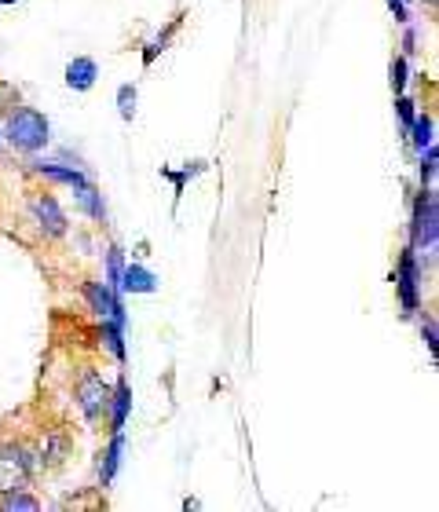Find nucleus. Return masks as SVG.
I'll return each instance as SVG.
<instances>
[{"label": "nucleus", "mask_w": 439, "mask_h": 512, "mask_svg": "<svg viewBox=\"0 0 439 512\" xmlns=\"http://www.w3.org/2000/svg\"><path fill=\"white\" fill-rule=\"evenodd\" d=\"M0 136L8 139L11 147L22 150V154H37L41 147H48V139H52V125L44 118L41 110L33 107H15L4 121V132Z\"/></svg>", "instance_id": "nucleus-1"}, {"label": "nucleus", "mask_w": 439, "mask_h": 512, "mask_svg": "<svg viewBox=\"0 0 439 512\" xmlns=\"http://www.w3.org/2000/svg\"><path fill=\"white\" fill-rule=\"evenodd\" d=\"M439 209H436V191L432 187H421L418 202H414V216H410V249H421V253H436L439 246Z\"/></svg>", "instance_id": "nucleus-2"}, {"label": "nucleus", "mask_w": 439, "mask_h": 512, "mask_svg": "<svg viewBox=\"0 0 439 512\" xmlns=\"http://www.w3.org/2000/svg\"><path fill=\"white\" fill-rule=\"evenodd\" d=\"M396 289H399V300H403V311H407V315H418L421 311V267H418L414 249H403V256H399Z\"/></svg>", "instance_id": "nucleus-3"}, {"label": "nucleus", "mask_w": 439, "mask_h": 512, "mask_svg": "<svg viewBox=\"0 0 439 512\" xmlns=\"http://www.w3.org/2000/svg\"><path fill=\"white\" fill-rule=\"evenodd\" d=\"M30 209H33V216L41 220V231H44L48 238H63V235H66V227H70V220H66L63 205L55 202V198H52L48 191L30 194Z\"/></svg>", "instance_id": "nucleus-4"}, {"label": "nucleus", "mask_w": 439, "mask_h": 512, "mask_svg": "<svg viewBox=\"0 0 439 512\" xmlns=\"http://www.w3.org/2000/svg\"><path fill=\"white\" fill-rule=\"evenodd\" d=\"M77 403H81L88 421H96L103 414V406L110 403V388L103 384V377L96 370H85V374L77 377Z\"/></svg>", "instance_id": "nucleus-5"}, {"label": "nucleus", "mask_w": 439, "mask_h": 512, "mask_svg": "<svg viewBox=\"0 0 439 512\" xmlns=\"http://www.w3.org/2000/svg\"><path fill=\"white\" fill-rule=\"evenodd\" d=\"M85 297L103 322L110 319V322H118V326H125V308H121V300H118L121 293H114L107 282H85Z\"/></svg>", "instance_id": "nucleus-6"}, {"label": "nucleus", "mask_w": 439, "mask_h": 512, "mask_svg": "<svg viewBox=\"0 0 439 512\" xmlns=\"http://www.w3.org/2000/svg\"><path fill=\"white\" fill-rule=\"evenodd\" d=\"M26 476H30V458H26L19 447L0 450V491L22 487V480H26Z\"/></svg>", "instance_id": "nucleus-7"}, {"label": "nucleus", "mask_w": 439, "mask_h": 512, "mask_svg": "<svg viewBox=\"0 0 439 512\" xmlns=\"http://www.w3.org/2000/svg\"><path fill=\"white\" fill-rule=\"evenodd\" d=\"M33 172L41 176V180H52V183H66V187H88V176L81 169H70V165H55V161H33Z\"/></svg>", "instance_id": "nucleus-8"}, {"label": "nucleus", "mask_w": 439, "mask_h": 512, "mask_svg": "<svg viewBox=\"0 0 439 512\" xmlns=\"http://www.w3.org/2000/svg\"><path fill=\"white\" fill-rule=\"evenodd\" d=\"M99 77V63L96 59H88V55H77L66 63V85L74 88V92H88V88L96 85Z\"/></svg>", "instance_id": "nucleus-9"}, {"label": "nucleus", "mask_w": 439, "mask_h": 512, "mask_svg": "<svg viewBox=\"0 0 439 512\" xmlns=\"http://www.w3.org/2000/svg\"><path fill=\"white\" fill-rule=\"evenodd\" d=\"M110 403H114V414H110V432H125V421H129V410H132L129 377H118V388L110 392Z\"/></svg>", "instance_id": "nucleus-10"}, {"label": "nucleus", "mask_w": 439, "mask_h": 512, "mask_svg": "<svg viewBox=\"0 0 439 512\" xmlns=\"http://www.w3.org/2000/svg\"><path fill=\"white\" fill-rule=\"evenodd\" d=\"M154 289H158V278L147 267L129 264L121 271V293H154Z\"/></svg>", "instance_id": "nucleus-11"}, {"label": "nucleus", "mask_w": 439, "mask_h": 512, "mask_svg": "<svg viewBox=\"0 0 439 512\" xmlns=\"http://www.w3.org/2000/svg\"><path fill=\"white\" fill-rule=\"evenodd\" d=\"M121 450H125V432H114V436H110L107 454H103V465H99V480H103V487H110V483H114V476H118Z\"/></svg>", "instance_id": "nucleus-12"}, {"label": "nucleus", "mask_w": 439, "mask_h": 512, "mask_svg": "<svg viewBox=\"0 0 439 512\" xmlns=\"http://www.w3.org/2000/svg\"><path fill=\"white\" fill-rule=\"evenodd\" d=\"M0 509H4V512H15V509L37 512V509H41V502H37L33 494L22 491V487H11V491H4V498H0Z\"/></svg>", "instance_id": "nucleus-13"}, {"label": "nucleus", "mask_w": 439, "mask_h": 512, "mask_svg": "<svg viewBox=\"0 0 439 512\" xmlns=\"http://www.w3.org/2000/svg\"><path fill=\"white\" fill-rule=\"evenodd\" d=\"M407 132H414V147L418 150H425L429 147V143H436V139H432V132H436V121H432V114H421V118H414V125L407 128Z\"/></svg>", "instance_id": "nucleus-14"}, {"label": "nucleus", "mask_w": 439, "mask_h": 512, "mask_svg": "<svg viewBox=\"0 0 439 512\" xmlns=\"http://www.w3.org/2000/svg\"><path fill=\"white\" fill-rule=\"evenodd\" d=\"M77 198H81V205L88 209V216H96V220H107V209H103V194H99L92 183H88V187H81V191H77Z\"/></svg>", "instance_id": "nucleus-15"}, {"label": "nucleus", "mask_w": 439, "mask_h": 512, "mask_svg": "<svg viewBox=\"0 0 439 512\" xmlns=\"http://www.w3.org/2000/svg\"><path fill=\"white\" fill-rule=\"evenodd\" d=\"M436 158H439L436 143H429V147L421 150V183L425 187H432V180H436Z\"/></svg>", "instance_id": "nucleus-16"}, {"label": "nucleus", "mask_w": 439, "mask_h": 512, "mask_svg": "<svg viewBox=\"0 0 439 512\" xmlns=\"http://www.w3.org/2000/svg\"><path fill=\"white\" fill-rule=\"evenodd\" d=\"M118 107H121V118H125V121L136 118V88H132V85H121Z\"/></svg>", "instance_id": "nucleus-17"}, {"label": "nucleus", "mask_w": 439, "mask_h": 512, "mask_svg": "<svg viewBox=\"0 0 439 512\" xmlns=\"http://www.w3.org/2000/svg\"><path fill=\"white\" fill-rule=\"evenodd\" d=\"M407 55H403V59H396V63H392V88H396V92H403V88H407Z\"/></svg>", "instance_id": "nucleus-18"}, {"label": "nucleus", "mask_w": 439, "mask_h": 512, "mask_svg": "<svg viewBox=\"0 0 439 512\" xmlns=\"http://www.w3.org/2000/svg\"><path fill=\"white\" fill-rule=\"evenodd\" d=\"M396 107H399V118H403V128L414 125V118H418V114H414V103H410V99H399Z\"/></svg>", "instance_id": "nucleus-19"}, {"label": "nucleus", "mask_w": 439, "mask_h": 512, "mask_svg": "<svg viewBox=\"0 0 439 512\" xmlns=\"http://www.w3.org/2000/svg\"><path fill=\"white\" fill-rule=\"evenodd\" d=\"M421 333H425V344H429V352L432 355H436V322H425V330H421Z\"/></svg>", "instance_id": "nucleus-20"}, {"label": "nucleus", "mask_w": 439, "mask_h": 512, "mask_svg": "<svg viewBox=\"0 0 439 512\" xmlns=\"http://www.w3.org/2000/svg\"><path fill=\"white\" fill-rule=\"evenodd\" d=\"M0 4H19V0H0Z\"/></svg>", "instance_id": "nucleus-21"}]
</instances>
